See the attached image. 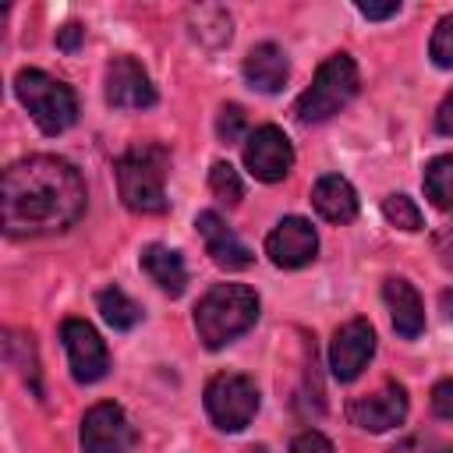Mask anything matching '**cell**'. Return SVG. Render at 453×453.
<instances>
[{"label": "cell", "mask_w": 453, "mask_h": 453, "mask_svg": "<svg viewBox=\"0 0 453 453\" xmlns=\"http://www.w3.org/2000/svg\"><path fill=\"white\" fill-rule=\"evenodd\" d=\"M81 39H85V28H81V25H74V21H67L64 28H57V46H60L64 53H74Z\"/></svg>", "instance_id": "f546056e"}, {"label": "cell", "mask_w": 453, "mask_h": 453, "mask_svg": "<svg viewBox=\"0 0 453 453\" xmlns=\"http://www.w3.org/2000/svg\"><path fill=\"white\" fill-rule=\"evenodd\" d=\"M248 453H269V449H265V446H251Z\"/></svg>", "instance_id": "d6a6232c"}, {"label": "cell", "mask_w": 453, "mask_h": 453, "mask_svg": "<svg viewBox=\"0 0 453 453\" xmlns=\"http://www.w3.org/2000/svg\"><path fill=\"white\" fill-rule=\"evenodd\" d=\"M244 166L251 170V177H258L265 184L283 180L290 173V166H294V145H290V138L280 127H273V124L255 127L248 134V142H244Z\"/></svg>", "instance_id": "9c48e42d"}, {"label": "cell", "mask_w": 453, "mask_h": 453, "mask_svg": "<svg viewBox=\"0 0 453 453\" xmlns=\"http://www.w3.org/2000/svg\"><path fill=\"white\" fill-rule=\"evenodd\" d=\"M375 354V329L368 319H350L336 329L333 343H329V368L340 382H354L365 365Z\"/></svg>", "instance_id": "30bf717a"}, {"label": "cell", "mask_w": 453, "mask_h": 453, "mask_svg": "<svg viewBox=\"0 0 453 453\" xmlns=\"http://www.w3.org/2000/svg\"><path fill=\"white\" fill-rule=\"evenodd\" d=\"M166 166L170 152L156 142H138L117 159V188L131 212H166Z\"/></svg>", "instance_id": "3957f363"}, {"label": "cell", "mask_w": 453, "mask_h": 453, "mask_svg": "<svg viewBox=\"0 0 453 453\" xmlns=\"http://www.w3.org/2000/svg\"><path fill=\"white\" fill-rule=\"evenodd\" d=\"M142 269L145 276L170 297H180L184 287H188V269H184V258L166 248V244H145L142 248Z\"/></svg>", "instance_id": "ac0fdd59"}, {"label": "cell", "mask_w": 453, "mask_h": 453, "mask_svg": "<svg viewBox=\"0 0 453 453\" xmlns=\"http://www.w3.org/2000/svg\"><path fill=\"white\" fill-rule=\"evenodd\" d=\"M195 226H198V234H202V241H205V255L219 265V269H248L251 265V248L219 219V212H212V209H205V212H198L195 216Z\"/></svg>", "instance_id": "5bb4252c"}, {"label": "cell", "mask_w": 453, "mask_h": 453, "mask_svg": "<svg viewBox=\"0 0 453 453\" xmlns=\"http://www.w3.org/2000/svg\"><path fill=\"white\" fill-rule=\"evenodd\" d=\"M244 127H248L244 110H241L237 103H226V106L219 110V117H216V134H219V142H226V145L241 142V138H244Z\"/></svg>", "instance_id": "d4e9b609"}, {"label": "cell", "mask_w": 453, "mask_h": 453, "mask_svg": "<svg viewBox=\"0 0 453 453\" xmlns=\"http://www.w3.org/2000/svg\"><path fill=\"white\" fill-rule=\"evenodd\" d=\"M258 322V294L244 283H216L195 304V329L209 350L226 347Z\"/></svg>", "instance_id": "7a4b0ae2"}, {"label": "cell", "mask_w": 453, "mask_h": 453, "mask_svg": "<svg viewBox=\"0 0 453 453\" xmlns=\"http://www.w3.org/2000/svg\"><path fill=\"white\" fill-rule=\"evenodd\" d=\"M382 216L400 230H421V209L407 195H386L382 198Z\"/></svg>", "instance_id": "603a6c76"}, {"label": "cell", "mask_w": 453, "mask_h": 453, "mask_svg": "<svg viewBox=\"0 0 453 453\" xmlns=\"http://www.w3.org/2000/svg\"><path fill=\"white\" fill-rule=\"evenodd\" d=\"M290 453H336L333 449V442L322 435V432H301V435H294V442H290Z\"/></svg>", "instance_id": "4316f807"}, {"label": "cell", "mask_w": 453, "mask_h": 453, "mask_svg": "<svg viewBox=\"0 0 453 453\" xmlns=\"http://www.w3.org/2000/svg\"><path fill=\"white\" fill-rule=\"evenodd\" d=\"M382 301L389 308V319H393V329L403 336V340H414L421 329H425V304L418 297V290L400 280V276H389L382 283Z\"/></svg>", "instance_id": "9a60e30c"}, {"label": "cell", "mask_w": 453, "mask_h": 453, "mask_svg": "<svg viewBox=\"0 0 453 453\" xmlns=\"http://www.w3.org/2000/svg\"><path fill=\"white\" fill-rule=\"evenodd\" d=\"M407 418V389L400 382H386L382 389L357 396L350 403V421L365 432H389Z\"/></svg>", "instance_id": "4fadbf2b"}, {"label": "cell", "mask_w": 453, "mask_h": 453, "mask_svg": "<svg viewBox=\"0 0 453 453\" xmlns=\"http://www.w3.org/2000/svg\"><path fill=\"white\" fill-rule=\"evenodd\" d=\"M265 251L280 269H301L315 258L319 251V237L315 226L301 216H287L276 223V230L265 237Z\"/></svg>", "instance_id": "7c38bea8"}, {"label": "cell", "mask_w": 453, "mask_h": 453, "mask_svg": "<svg viewBox=\"0 0 453 453\" xmlns=\"http://www.w3.org/2000/svg\"><path fill=\"white\" fill-rule=\"evenodd\" d=\"M435 127L442 134H453V88L446 92V99L439 103V113H435Z\"/></svg>", "instance_id": "4dcf8cb0"}, {"label": "cell", "mask_w": 453, "mask_h": 453, "mask_svg": "<svg viewBox=\"0 0 453 453\" xmlns=\"http://www.w3.org/2000/svg\"><path fill=\"white\" fill-rule=\"evenodd\" d=\"M389 453H453V446L435 435H411V439L396 442Z\"/></svg>", "instance_id": "484cf974"}, {"label": "cell", "mask_w": 453, "mask_h": 453, "mask_svg": "<svg viewBox=\"0 0 453 453\" xmlns=\"http://www.w3.org/2000/svg\"><path fill=\"white\" fill-rule=\"evenodd\" d=\"M60 340L67 347V361H71V375L81 386L99 382L110 372V354L106 343L99 340V333L85 322V319H67L60 326Z\"/></svg>", "instance_id": "ba28073f"}, {"label": "cell", "mask_w": 453, "mask_h": 453, "mask_svg": "<svg viewBox=\"0 0 453 453\" xmlns=\"http://www.w3.org/2000/svg\"><path fill=\"white\" fill-rule=\"evenodd\" d=\"M425 195L435 209L453 212V156H435L425 166Z\"/></svg>", "instance_id": "ffe728a7"}, {"label": "cell", "mask_w": 453, "mask_h": 453, "mask_svg": "<svg viewBox=\"0 0 453 453\" xmlns=\"http://www.w3.org/2000/svg\"><path fill=\"white\" fill-rule=\"evenodd\" d=\"M357 11H361L368 21H386V18H396V14H400V0H389V4H368V0H361Z\"/></svg>", "instance_id": "f1b7e54d"}, {"label": "cell", "mask_w": 453, "mask_h": 453, "mask_svg": "<svg viewBox=\"0 0 453 453\" xmlns=\"http://www.w3.org/2000/svg\"><path fill=\"white\" fill-rule=\"evenodd\" d=\"M4 354H7V365L21 375V382L39 396L42 386H39V361H35V347H32V336L28 333H14L7 329V340H4Z\"/></svg>", "instance_id": "d6986e66"}, {"label": "cell", "mask_w": 453, "mask_h": 453, "mask_svg": "<svg viewBox=\"0 0 453 453\" xmlns=\"http://www.w3.org/2000/svg\"><path fill=\"white\" fill-rule=\"evenodd\" d=\"M96 304H99L103 319H106L113 329H131V326H138V319H142V308H138L120 287L99 290V294H96Z\"/></svg>", "instance_id": "44dd1931"}, {"label": "cell", "mask_w": 453, "mask_h": 453, "mask_svg": "<svg viewBox=\"0 0 453 453\" xmlns=\"http://www.w3.org/2000/svg\"><path fill=\"white\" fill-rule=\"evenodd\" d=\"M428 57L435 60V67H453V11L439 18L432 42H428Z\"/></svg>", "instance_id": "cb8c5ba5"}, {"label": "cell", "mask_w": 453, "mask_h": 453, "mask_svg": "<svg viewBox=\"0 0 453 453\" xmlns=\"http://www.w3.org/2000/svg\"><path fill=\"white\" fill-rule=\"evenodd\" d=\"M209 191L223 205H237L244 198V184H241V177H237V170L230 163H212V170H209Z\"/></svg>", "instance_id": "7402d4cb"}, {"label": "cell", "mask_w": 453, "mask_h": 453, "mask_svg": "<svg viewBox=\"0 0 453 453\" xmlns=\"http://www.w3.org/2000/svg\"><path fill=\"white\" fill-rule=\"evenodd\" d=\"M439 262L453 273V230H449V234H442V241H439Z\"/></svg>", "instance_id": "1f68e13d"}, {"label": "cell", "mask_w": 453, "mask_h": 453, "mask_svg": "<svg viewBox=\"0 0 453 453\" xmlns=\"http://www.w3.org/2000/svg\"><path fill=\"white\" fill-rule=\"evenodd\" d=\"M357 92V64L347 53H333L319 64L311 85L301 92L294 113L301 124H319L329 120L333 113H340Z\"/></svg>", "instance_id": "5b68a950"}, {"label": "cell", "mask_w": 453, "mask_h": 453, "mask_svg": "<svg viewBox=\"0 0 453 453\" xmlns=\"http://www.w3.org/2000/svg\"><path fill=\"white\" fill-rule=\"evenodd\" d=\"M134 449V428L127 414L103 400L92 403L81 418V453H131Z\"/></svg>", "instance_id": "52a82bcc"}, {"label": "cell", "mask_w": 453, "mask_h": 453, "mask_svg": "<svg viewBox=\"0 0 453 453\" xmlns=\"http://www.w3.org/2000/svg\"><path fill=\"white\" fill-rule=\"evenodd\" d=\"M85 212L81 173L57 156H28L4 170L0 216L11 237H42L74 226Z\"/></svg>", "instance_id": "6da1fadb"}, {"label": "cell", "mask_w": 453, "mask_h": 453, "mask_svg": "<svg viewBox=\"0 0 453 453\" xmlns=\"http://www.w3.org/2000/svg\"><path fill=\"white\" fill-rule=\"evenodd\" d=\"M205 411H209L216 428L241 432V428L251 425V418L258 411V389H255V382L248 375L219 372L205 386Z\"/></svg>", "instance_id": "8992f818"}, {"label": "cell", "mask_w": 453, "mask_h": 453, "mask_svg": "<svg viewBox=\"0 0 453 453\" xmlns=\"http://www.w3.org/2000/svg\"><path fill=\"white\" fill-rule=\"evenodd\" d=\"M287 74H290V67H287V57H283V50L276 42H258V46L248 50V57H244V78H248V85L255 92H269V96L280 92L283 81H287Z\"/></svg>", "instance_id": "2e32d148"}, {"label": "cell", "mask_w": 453, "mask_h": 453, "mask_svg": "<svg viewBox=\"0 0 453 453\" xmlns=\"http://www.w3.org/2000/svg\"><path fill=\"white\" fill-rule=\"evenodd\" d=\"M311 205L319 209L322 219L329 223H350L357 216V191L350 188L347 177L340 173H326L315 180L311 188Z\"/></svg>", "instance_id": "e0dca14e"}, {"label": "cell", "mask_w": 453, "mask_h": 453, "mask_svg": "<svg viewBox=\"0 0 453 453\" xmlns=\"http://www.w3.org/2000/svg\"><path fill=\"white\" fill-rule=\"evenodd\" d=\"M432 411H435L439 418L453 421V379L435 382V389H432Z\"/></svg>", "instance_id": "83f0119b"}, {"label": "cell", "mask_w": 453, "mask_h": 453, "mask_svg": "<svg viewBox=\"0 0 453 453\" xmlns=\"http://www.w3.org/2000/svg\"><path fill=\"white\" fill-rule=\"evenodd\" d=\"M106 103L113 110H149L156 106V88L134 57H113L106 64Z\"/></svg>", "instance_id": "8fae6325"}, {"label": "cell", "mask_w": 453, "mask_h": 453, "mask_svg": "<svg viewBox=\"0 0 453 453\" xmlns=\"http://www.w3.org/2000/svg\"><path fill=\"white\" fill-rule=\"evenodd\" d=\"M14 92L21 99V106L32 113V120L39 124L42 134H60L78 120V99L71 92V85L50 78L39 67H25L14 74Z\"/></svg>", "instance_id": "277c9868"}]
</instances>
